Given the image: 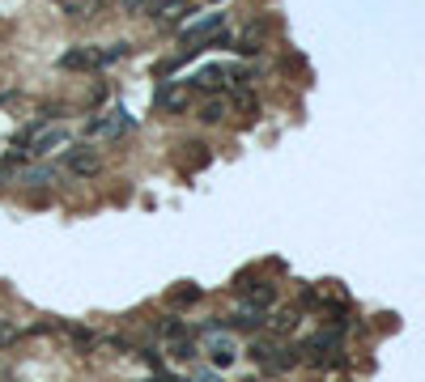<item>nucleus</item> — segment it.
<instances>
[{
    "mask_svg": "<svg viewBox=\"0 0 425 382\" xmlns=\"http://www.w3.org/2000/svg\"><path fill=\"white\" fill-rule=\"evenodd\" d=\"M132 128V115L123 111V106H115V111H106V115H94L89 123H85V136L89 140H115V136H123Z\"/></svg>",
    "mask_w": 425,
    "mask_h": 382,
    "instance_id": "f257e3e1",
    "label": "nucleus"
},
{
    "mask_svg": "<svg viewBox=\"0 0 425 382\" xmlns=\"http://www.w3.org/2000/svg\"><path fill=\"white\" fill-rule=\"evenodd\" d=\"M226 26V13H209V17H200V21H192V26H183V47L187 51H200L217 30Z\"/></svg>",
    "mask_w": 425,
    "mask_h": 382,
    "instance_id": "f03ea898",
    "label": "nucleus"
},
{
    "mask_svg": "<svg viewBox=\"0 0 425 382\" xmlns=\"http://www.w3.org/2000/svg\"><path fill=\"white\" fill-rule=\"evenodd\" d=\"M68 174H77V179H89V174H98L102 170V157H98V149H68Z\"/></svg>",
    "mask_w": 425,
    "mask_h": 382,
    "instance_id": "7ed1b4c3",
    "label": "nucleus"
},
{
    "mask_svg": "<svg viewBox=\"0 0 425 382\" xmlns=\"http://www.w3.org/2000/svg\"><path fill=\"white\" fill-rule=\"evenodd\" d=\"M60 68H68V72H89V68H102V51H94V47H72V51H64V55H60Z\"/></svg>",
    "mask_w": 425,
    "mask_h": 382,
    "instance_id": "20e7f679",
    "label": "nucleus"
},
{
    "mask_svg": "<svg viewBox=\"0 0 425 382\" xmlns=\"http://www.w3.org/2000/svg\"><path fill=\"white\" fill-rule=\"evenodd\" d=\"M153 102H158L162 111H179V106H187V85L166 81V85H158V89H153Z\"/></svg>",
    "mask_w": 425,
    "mask_h": 382,
    "instance_id": "39448f33",
    "label": "nucleus"
},
{
    "mask_svg": "<svg viewBox=\"0 0 425 382\" xmlns=\"http://www.w3.org/2000/svg\"><path fill=\"white\" fill-rule=\"evenodd\" d=\"M64 140H68V132H64V128H38V132L30 136V149H34L38 157H47V153H51V149H60Z\"/></svg>",
    "mask_w": 425,
    "mask_h": 382,
    "instance_id": "423d86ee",
    "label": "nucleus"
},
{
    "mask_svg": "<svg viewBox=\"0 0 425 382\" xmlns=\"http://www.w3.org/2000/svg\"><path fill=\"white\" fill-rule=\"evenodd\" d=\"M55 179H60L55 166H26V170H17V183H21V187H51Z\"/></svg>",
    "mask_w": 425,
    "mask_h": 382,
    "instance_id": "0eeeda50",
    "label": "nucleus"
},
{
    "mask_svg": "<svg viewBox=\"0 0 425 382\" xmlns=\"http://www.w3.org/2000/svg\"><path fill=\"white\" fill-rule=\"evenodd\" d=\"M234 357H238V349H234V340H230V336H213V340H209V361H213L217 370L234 366Z\"/></svg>",
    "mask_w": 425,
    "mask_h": 382,
    "instance_id": "6e6552de",
    "label": "nucleus"
},
{
    "mask_svg": "<svg viewBox=\"0 0 425 382\" xmlns=\"http://www.w3.org/2000/svg\"><path fill=\"white\" fill-rule=\"evenodd\" d=\"M234 327H243V332H260V327H264V310H255V306H243V310L234 315Z\"/></svg>",
    "mask_w": 425,
    "mask_h": 382,
    "instance_id": "1a4fd4ad",
    "label": "nucleus"
},
{
    "mask_svg": "<svg viewBox=\"0 0 425 382\" xmlns=\"http://www.w3.org/2000/svg\"><path fill=\"white\" fill-rule=\"evenodd\" d=\"M226 77H230V68H204V72L196 77V85H200V89H217V85L226 89V85H230Z\"/></svg>",
    "mask_w": 425,
    "mask_h": 382,
    "instance_id": "9d476101",
    "label": "nucleus"
},
{
    "mask_svg": "<svg viewBox=\"0 0 425 382\" xmlns=\"http://www.w3.org/2000/svg\"><path fill=\"white\" fill-rule=\"evenodd\" d=\"M183 4H187V0H166V4H145V9H149V17H158V21H175V17L183 13Z\"/></svg>",
    "mask_w": 425,
    "mask_h": 382,
    "instance_id": "9b49d317",
    "label": "nucleus"
},
{
    "mask_svg": "<svg viewBox=\"0 0 425 382\" xmlns=\"http://www.w3.org/2000/svg\"><path fill=\"white\" fill-rule=\"evenodd\" d=\"M272 302H277V289H272V285H260V289H247V306L264 310V306H272Z\"/></svg>",
    "mask_w": 425,
    "mask_h": 382,
    "instance_id": "f8f14e48",
    "label": "nucleus"
},
{
    "mask_svg": "<svg viewBox=\"0 0 425 382\" xmlns=\"http://www.w3.org/2000/svg\"><path fill=\"white\" fill-rule=\"evenodd\" d=\"M187 149H192V162H183V166H192V170L209 166V145H187Z\"/></svg>",
    "mask_w": 425,
    "mask_h": 382,
    "instance_id": "ddd939ff",
    "label": "nucleus"
},
{
    "mask_svg": "<svg viewBox=\"0 0 425 382\" xmlns=\"http://www.w3.org/2000/svg\"><path fill=\"white\" fill-rule=\"evenodd\" d=\"M221 115H226V102H204V111H200V119H204V123H217Z\"/></svg>",
    "mask_w": 425,
    "mask_h": 382,
    "instance_id": "4468645a",
    "label": "nucleus"
},
{
    "mask_svg": "<svg viewBox=\"0 0 425 382\" xmlns=\"http://www.w3.org/2000/svg\"><path fill=\"white\" fill-rule=\"evenodd\" d=\"M128 51H132L128 43H115V47H106V51H102V64H115V60H123Z\"/></svg>",
    "mask_w": 425,
    "mask_h": 382,
    "instance_id": "2eb2a0df",
    "label": "nucleus"
},
{
    "mask_svg": "<svg viewBox=\"0 0 425 382\" xmlns=\"http://www.w3.org/2000/svg\"><path fill=\"white\" fill-rule=\"evenodd\" d=\"M294 323H298V315H294V310H281V315L272 319V327H277V332H294Z\"/></svg>",
    "mask_w": 425,
    "mask_h": 382,
    "instance_id": "dca6fc26",
    "label": "nucleus"
},
{
    "mask_svg": "<svg viewBox=\"0 0 425 382\" xmlns=\"http://www.w3.org/2000/svg\"><path fill=\"white\" fill-rule=\"evenodd\" d=\"M196 353H200V349H196L192 340H179V344H175V357H179V361H192Z\"/></svg>",
    "mask_w": 425,
    "mask_h": 382,
    "instance_id": "f3484780",
    "label": "nucleus"
},
{
    "mask_svg": "<svg viewBox=\"0 0 425 382\" xmlns=\"http://www.w3.org/2000/svg\"><path fill=\"white\" fill-rule=\"evenodd\" d=\"M162 336H166V340L183 336V323H179V319H166V323H162Z\"/></svg>",
    "mask_w": 425,
    "mask_h": 382,
    "instance_id": "a211bd4d",
    "label": "nucleus"
},
{
    "mask_svg": "<svg viewBox=\"0 0 425 382\" xmlns=\"http://www.w3.org/2000/svg\"><path fill=\"white\" fill-rule=\"evenodd\" d=\"M196 298H200V289H196V285H187V289H179V293H175V302H196Z\"/></svg>",
    "mask_w": 425,
    "mask_h": 382,
    "instance_id": "6ab92c4d",
    "label": "nucleus"
},
{
    "mask_svg": "<svg viewBox=\"0 0 425 382\" xmlns=\"http://www.w3.org/2000/svg\"><path fill=\"white\" fill-rule=\"evenodd\" d=\"M72 340H77L81 349H89V344H94V332H81V327H72Z\"/></svg>",
    "mask_w": 425,
    "mask_h": 382,
    "instance_id": "aec40b11",
    "label": "nucleus"
},
{
    "mask_svg": "<svg viewBox=\"0 0 425 382\" xmlns=\"http://www.w3.org/2000/svg\"><path fill=\"white\" fill-rule=\"evenodd\" d=\"M4 344H13V327H4V323H0V349H4Z\"/></svg>",
    "mask_w": 425,
    "mask_h": 382,
    "instance_id": "412c9836",
    "label": "nucleus"
},
{
    "mask_svg": "<svg viewBox=\"0 0 425 382\" xmlns=\"http://www.w3.org/2000/svg\"><path fill=\"white\" fill-rule=\"evenodd\" d=\"M196 382H221V378H217L213 370H204V374H200V378H196Z\"/></svg>",
    "mask_w": 425,
    "mask_h": 382,
    "instance_id": "4be33fe9",
    "label": "nucleus"
},
{
    "mask_svg": "<svg viewBox=\"0 0 425 382\" xmlns=\"http://www.w3.org/2000/svg\"><path fill=\"white\" fill-rule=\"evenodd\" d=\"M0 382H9V370H4V366H0Z\"/></svg>",
    "mask_w": 425,
    "mask_h": 382,
    "instance_id": "5701e85b",
    "label": "nucleus"
}]
</instances>
